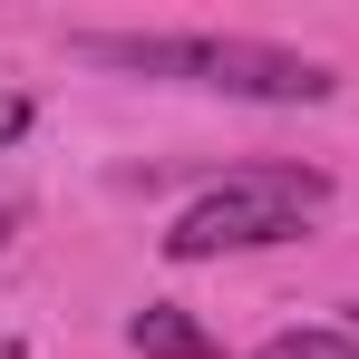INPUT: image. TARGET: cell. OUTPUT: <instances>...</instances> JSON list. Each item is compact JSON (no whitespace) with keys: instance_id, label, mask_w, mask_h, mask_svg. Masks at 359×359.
Instances as JSON below:
<instances>
[{"instance_id":"cell-1","label":"cell","mask_w":359,"mask_h":359,"mask_svg":"<svg viewBox=\"0 0 359 359\" xmlns=\"http://www.w3.org/2000/svg\"><path fill=\"white\" fill-rule=\"evenodd\" d=\"M68 49L126 78H165V88H204V97H243V107H320L340 88V68L282 49V39H224V29H68Z\"/></svg>"},{"instance_id":"cell-2","label":"cell","mask_w":359,"mask_h":359,"mask_svg":"<svg viewBox=\"0 0 359 359\" xmlns=\"http://www.w3.org/2000/svg\"><path fill=\"white\" fill-rule=\"evenodd\" d=\"M330 204V175L320 165H243V175L204 184L165 224V252L175 262H224V252H272V243H301Z\"/></svg>"},{"instance_id":"cell-3","label":"cell","mask_w":359,"mask_h":359,"mask_svg":"<svg viewBox=\"0 0 359 359\" xmlns=\"http://www.w3.org/2000/svg\"><path fill=\"white\" fill-rule=\"evenodd\" d=\"M126 350H136V359H224L214 330H204L194 311H175V301H146V311L126 320Z\"/></svg>"},{"instance_id":"cell-4","label":"cell","mask_w":359,"mask_h":359,"mask_svg":"<svg viewBox=\"0 0 359 359\" xmlns=\"http://www.w3.org/2000/svg\"><path fill=\"white\" fill-rule=\"evenodd\" d=\"M252 359H359L350 330H282V340H262Z\"/></svg>"},{"instance_id":"cell-5","label":"cell","mask_w":359,"mask_h":359,"mask_svg":"<svg viewBox=\"0 0 359 359\" xmlns=\"http://www.w3.org/2000/svg\"><path fill=\"white\" fill-rule=\"evenodd\" d=\"M20 136H29V97H20V88H0V146H20Z\"/></svg>"},{"instance_id":"cell-6","label":"cell","mask_w":359,"mask_h":359,"mask_svg":"<svg viewBox=\"0 0 359 359\" xmlns=\"http://www.w3.org/2000/svg\"><path fill=\"white\" fill-rule=\"evenodd\" d=\"M10 233H20V204H0V243H10Z\"/></svg>"}]
</instances>
